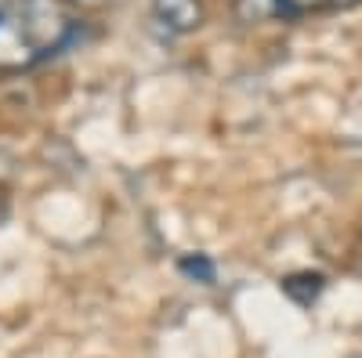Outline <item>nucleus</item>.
<instances>
[{
    "label": "nucleus",
    "mask_w": 362,
    "mask_h": 358,
    "mask_svg": "<svg viewBox=\"0 0 362 358\" xmlns=\"http://www.w3.org/2000/svg\"><path fill=\"white\" fill-rule=\"evenodd\" d=\"M326 4H334V8H341V11H348V8H358L362 0H326Z\"/></svg>",
    "instance_id": "9"
},
{
    "label": "nucleus",
    "mask_w": 362,
    "mask_h": 358,
    "mask_svg": "<svg viewBox=\"0 0 362 358\" xmlns=\"http://www.w3.org/2000/svg\"><path fill=\"white\" fill-rule=\"evenodd\" d=\"M15 22L22 29V37L29 40V47L37 51V58L47 51H58L76 25L69 0H18Z\"/></svg>",
    "instance_id": "1"
},
{
    "label": "nucleus",
    "mask_w": 362,
    "mask_h": 358,
    "mask_svg": "<svg viewBox=\"0 0 362 358\" xmlns=\"http://www.w3.org/2000/svg\"><path fill=\"white\" fill-rule=\"evenodd\" d=\"M105 4H109V0H69V8H83V11H98Z\"/></svg>",
    "instance_id": "8"
},
{
    "label": "nucleus",
    "mask_w": 362,
    "mask_h": 358,
    "mask_svg": "<svg viewBox=\"0 0 362 358\" xmlns=\"http://www.w3.org/2000/svg\"><path fill=\"white\" fill-rule=\"evenodd\" d=\"M279 286H283V293L290 297L293 304L308 308L315 297L326 290V275H319V272H293V275H286Z\"/></svg>",
    "instance_id": "4"
},
{
    "label": "nucleus",
    "mask_w": 362,
    "mask_h": 358,
    "mask_svg": "<svg viewBox=\"0 0 362 358\" xmlns=\"http://www.w3.org/2000/svg\"><path fill=\"white\" fill-rule=\"evenodd\" d=\"M358 228H362V221H358Z\"/></svg>",
    "instance_id": "11"
},
{
    "label": "nucleus",
    "mask_w": 362,
    "mask_h": 358,
    "mask_svg": "<svg viewBox=\"0 0 362 358\" xmlns=\"http://www.w3.org/2000/svg\"><path fill=\"white\" fill-rule=\"evenodd\" d=\"M37 58V51L29 47V40L22 37V29L15 18H0V69L4 73H15L22 66H29Z\"/></svg>",
    "instance_id": "3"
},
{
    "label": "nucleus",
    "mask_w": 362,
    "mask_h": 358,
    "mask_svg": "<svg viewBox=\"0 0 362 358\" xmlns=\"http://www.w3.org/2000/svg\"><path fill=\"white\" fill-rule=\"evenodd\" d=\"M232 11H235V22L239 25H261L268 18L283 15L279 0H232Z\"/></svg>",
    "instance_id": "5"
},
{
    "label": "nucleus",
    "mask_w": 362,
    "mask_h": 358,
    "mask_svg": "<svg viewBox=\"0 0 362 358\" xmlns=\"http://www.w3.org/2000/svg\"><path fill=\"white\" fill-rule=\"evenodd\" d=\"M177 268H181L185 275L199 279V282H214V261H210L206 253H196V257H181V261H177Z\"/></svg>",
    "instance_id": "6"
},
{
    "label": "nucleus",
    "mask_w": 362,
    "mask_h": 358,
    "mask_svg": "<svg viewBox=\"0 0 362 358\" xmlns=\"http://www.w3.org/2000/svg\"><path fill=\"white\" fill-rule=\"evenodd\" d=\"M153 15L167 33H177V37L196 33V29L206 22L203 0H153Z\"/></svg>",
    "instance_id": "2"
},
{
    "label": "nucleus",
    "mask_w": 362,
    "mask_h": 358,
    "mask_svg": "<svg viewBox=\"0 0 362 358\" xmlns=\"http://www.w3.org/2000/svg\"><path fill=\"white\" fill-rule=\"evenodd\" d=\"M4 217H8V196H4V189H0V225H4Z\"/></svg>",
    "instance_id": "10"
},
{
    "label": "nucleus",
    "mask_w": 362,
    "mask_h": 358,
    "mask_svg": "<svg viewBox=\"0 0 362 358\" xmlns=\"http://www.w3.org/2000/svg\"><path fill=\"white\" fill-rule=\"evenodd\" d=\"M322 4H326V0H279V8L286 15H305V11H315Z\"/></svg>",
    "instance_id": "7"
}]
</instances>
